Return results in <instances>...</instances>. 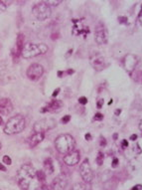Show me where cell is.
<instances>
[{
    "label": "cell",
    "instance_id": "cell-18",
    "mask_svg": "<svg viewBox=\"0 0 142 190\" xmlns=\"http://www.w3.org/2000/svg\"><path fill=\"white\" fill-rule=\"evenodd\" d=\"M16 47L18 50V53L21 54L23 47H24V35H22V34L18 35L17 40H16Z\"/></svg>",
    "mask_w": 142,
    "mask_h": 190
},
{
    "label": "cell",
    "instance_id": "cell-3",
    "mask_svg": "<svg viewBox=\"0 0 142 190\" xmlns=\"http://www.w3.org/2000/svg\"><path fill=\"white\" fill-rule=\"evenodd\" d=\"M26 127V121L21 114L10 118L4 127V132L6 134H16L22 132Z\"/></svg>",
    "mask_w": 142,
    "mask_h": 190
},
{
    "label": "cell",
    "instance_id": "cell-15",
    "mask_svg": "<svg viewBox=\"0 0 142 190\" xmlns=\"http://www.w3.org/2000/svg\"><path fill=\"white\" fill-rule=\"evenodd\" d=\"M63 107V103L62 101H52L50 102L46 107L42 109V113H46V112H55V111H58L61 108Z\"/></svg>",
    "mask_w": 142,
    "mask_h": 190
},
{
    "label": "cell",
    "instance_id": "cell-10",
    "mask_svg": "<svg viewBox=\"0 0 142 190\" xmlns=\"http://www.w3.org/2000/svg\"><path fill=\"white\" fill-rule=\"evenodd\" d=\"M80 151L74 149V151H70L69 153L65 154L64 163L67 164L68 166H74V165H77V164L80 162Z\"/></svg>",
    "mask_w": 142,
    "mask_h": 190
},
{
    "label": "cell",
    "instance_id": "cell-5",
    "mask_svg": "<svg viewBox=\"0 0 142 190\" xmlns=\"http://www.w3.org/2000/svg\"><path fill=\"white\" fill-rule=\"evenodd\" d=\"M32 14L36 19L40 20V21H44V20H47L51 17L52 10H51V7L42 1L34 5L32 8Z\"/></svg>",
    "mask_w": 142,
    "mask_h": 190
},
{
    "label": "cell",
    "instance_id": "cell-20",
    "mask_svg": "<svg viewBox=\"0 0 142 190\" xmlns=\"http://www.w3.org/2000/svg\"><path fill=\"white\" fill-rule=\"evenodd\" d=\"M72 190H90L89 188L87 187V185H85V183H76L75 185L73 186V189Z\"/></svg>",
    "mask_w": 142,
    "mask_h": 190
},
{
    "label": "cell",
    "instance_id": "cell-4",
    "mask_svg": "<svg viewBox=\"0 0 142 190\" xmlns=\"http://www.w3.org/2000/svg\"><path fill=\"white\" fill-rule=\"evenodd\" d=\"M48 50H49L48 45L44 43H40V44L27 43L26 45H24L21 55L25 59H30V58L37 57L39 55L46 54L48 52Z\"/></svg>",
    "mask_w": 142,
    "mask_h": 190
},
{
    "label": "cell",
    "instance_id": "cell-13",
    "mask_svg": "<svg viewBox=\"0 0 142 190\" xmlns=\"http://www.w3.org/2000/svg\"><path fill=\"white\" fill-rule=\"evenodd\" d=\"M90 63H92L93 67L96 70V71H101L103 69L105 68V59L100 56V55H95L92 59H90Z\"/></svg>",
    "mask_w": 142,
    "mask_h": 190
},
{
    "label": "cell",
    "instance_id": "cell-36",
    "mask_svg": "<svg viewBox=\"0 0 142 190\" xmlns=\"http://www.w3.org/2000/svg\"><path fill=\"white\" fill-rule=\"evenodd\" d=\"M0 170H1V171H6L7 168H6V166H4L2 163H0Z\"/></svg>",
    "mask_w": 142,
    "mask_h": 190
},
{
    "label": "cell",
    "instance_id": "cell-43",
    "mask_svg": "<svg viewBox=\"0 0 142 190\" xmlns=\"http://www.w3.org/2000/svg\"><path fill=\"white\" fill-rule=\"evenodd\" d=\"M1 147H2V144H1V142H0V149H1Z\"/></svg>",
    "mask_w": 142,
    "mask_h": 190
},
{
    "label": "cell",
    "instance_id": "cell-31",
    "mask_svg": "<svg viewBox=\"0 0 142 190\" xmlns=\"http://www.w3.org/2000/svg\"><path fill=\"white\" fill-rule=\"evenodd\" d=\"M37 190H50L49 186H47L46 184H42L41 186H40Z\"/></svg>",
    "mask_w": 142,
    "mask_h": 190
},
{
    "label": "cell",
    "instance_id": "cell-12",
    "mask_svg": "<svg viewBox=\"0 0 142 190\" xmlns=\"http://www.w3.org/2000/svg\"><path fill=\"white\" fill-rule=\"evenodd\" d=\"M13 111V104L9 99L2 98L0 99V114H8Z\"/></svg>",
    "mask_w": 142,
    "mask_h": 190
},
{
    "label": "cell",
    "instance_id": "cell-6",
    "mask_svg": "<svg viewBox=\"0 0 142 190\" xmlns=\"http://www.w3.org/2000/svg\"><path fill=\"white\" fill-rule=\"evenodd\" d=\"M80 176H82L83 180L85 183H90L93 181L94 179V172H93V169L92 166H90L89 159H85V160L80 163Z\"/></svg>",
    "mask_w": 142,
    "mask_h": 190
},
{
    "label": "cell",
    "instance_id": "cell-29",
    "mask_svg": "<svg viewBox=\"0 0 142 190\" xmlns=\"http://www.w3.org/2000/svg\"><path fill=\"white\" fill-rule=\"evenodd\" d=\"M70 121H71V117H70V116H65V117H63V118H62V123H68Z\"/></svg>",
    "mask_w": 142,
    "mask_h": 190
},
{
    "label": "cell",
    "instance_id": "cell-21",
    "mask_svg": "<svg viewBox=\"0 0 142 190\" xmlns=\"http://www.w3.org/2000/svg\"><path fill=\"white\" fill-rule=\"evenodd\" d=\"M11 3H12V1H5V0H0V11H5V10L7 9V7Z\"/></svg>",
    "mask_w": 142,
    "mask_h": 190
},
{
    "label": "cell",
    "instance_id": "cell-38",
    "mask_svg": "<svg viewBox=\"0 0 142 190\" xmlns=\"http://www.w3.org/2000/svg\"><path fill=\"white\" fill-rule=\"evenodd\" d=\"M59 92H60V89H57V90H56V91L53 93V97H57V96H58V94H59Z\"/></svg>",
    "mask_w": 142,
    "mask_h": 190
},
{
    "label": "cell",
    "instance_id": "cell-9",
    "mask_svg": "<svg viewBox=\"0 0 142 190\" xmlns=\"http://www.w3.org/2000/svg\"><path fill=\"white\" fill-rule=\"evenodd\" d=\"M94 38L95 42L98 45H104L108 43V31L103 24H98L95 27Z\"/></svg>",
    "mask_w": 142,
    "mask_h": 190
},
{
    "label": "cell",
    "instance_id": "cell-39",
    "mask_svg": "<svg viewBox=\"0 0 142 190\" xmlns=\"http://www.w3.org/2000/svg\"><path fill=\"white\" fill-rule=\"evenodd\" d=\"M85 139H87V141H90V139H92V137H90V134L89 133H87L85 134Z\"/></svg>",
    "mask_w": 142,
    "mask_h": 190
},
{
    "label": "cell",
    "instance_id": "cell-24",
    "mask_svg": "<svg viewBox=\"0 0 142 190\" xmlns=\"http://www.w3.org/2000/svg\"><path fill=\"white\" fill-rule=\"evenodd\" d=\"M112 184H116V182L114 180H109V181H106L104 183V185H109V187H106L105 190H115L116 186H112Z\"/></svg>",
    "mask_w": 142,
    "mask_h": 190
},
{
    "label": "cell",
    "instance_id": "cell-32",
    "mask_svg": "<svg viewBox=\"0 0 142 190\" xmlns=\"http://www.w3.org/2000/svg\"><path fill=\"white\" fill-rule=\"evenodd\" d=\"M103 100H99V101L98 102V104H96V107H98V109H101L103 106Z\"/></svg>",
    "mask_w": 142,
    "mask_h": 190
},
{
    "label": "cell",
    "instance_id": "cell-23",
    "mask_svg": "<svg viewBox=\"0 0 142 190\" xmlns=\"http://www.w3.org/2000/svg\"><path fill=\"white\" fill-rule=\"evenodd\" d=\"M96 163L98 164V165H103V160H104V155H103V152H98V157H96Z\"/></svg>",
    "mask_w": 142,
    "mask_h": 190
},
{
    "label": "cell",
    "instance_id": "cell-33",
    "mask_svg": "<svg viewBox=\"0 0 142 190\" xmlns=\"http://www.w3.org/2000/svg\"><path fill=\"white\" fill-rule=\"evenodd\" d=\"M121 146H122V148H126L128 146V142H127L126 139H123V141H122V142H121Z\"/></svg>",
    "mask_w": 142,
    "mask_h": 190
},
{
    "label": "cell",
    "instance_id": "cell-25",
    "mask_svg": "<svg viewBox=\"0 0 142 190\" xmlns=\"http://www.w3.org/2000/svg\"><path fill=\"white\" fill-rule=\"evenodd\" d=\"M3 162L6 164V165H11L12 160H11V158H10L8 155H4L3 156Z\"/></svg>",
    "mask_w": 142,
    "mask_h": 190
},
{
    "label": "cell",
    "instance_id": "cell-1",
    "mask_svg": "<svg viewBox=\"0 0 142 190\" xmlns=\"http://www.w3.org/2000/svg\"><path fill=\"white\" fill-rule=\"evenodd\" d=\"M36 169L31 164H23L18 169L17 181L22 190H32L36 188L38 179L36 176Z\"/></svg>",
    "mask_w": 142,
    "mask_h": 190
},
{
    "label": "cell",
    "instance_id": "cell-7",
    "mask_svg": "<svg viewBox=\"0 0 142 190\" xmlns=\"http://www.w3.org/2000/svg\"><path fill=\"white\" fill-rule=\"evenodd\" d=\"M56 126V122L53 118H44L40 119L34 123L33 131L35 132H45L49 129L53 128Z\"/></svg>",
    "mask_w": 142,
    "mask_h": 190
},
{
    "label": "cell",
    "instance_id": "cell-40",
    "mask_svg": "<svg viewBox=\"0 0 142 190\" xmlns=\"http://www.w3.org/2000/svg\"><path fill=\"white\" fill-rule=\"evenodd\" d=\"M120 113H121V109H115V114H116V116L120 114Z\"/></svg>",
    "mask_w": 142,
    "mask_h": 190
},
{
    "label": "cell",
    "instance_id": "cell-42",
    "mask_svg": "<svg viewBox=\"0 0 142 190\" xmlns=\"http://www.w3.org/2000/svg\"><path fill=\"white\" fill-rule=\"evenodd\" d=\"M113 137H114V139H116V138H117V133H114Z\"/></svg>",
    "mask_w": 142,
    "mask_h": 190
},
{
    "label": "cell",
    "instance_id": "cell-11",
    "mask_svg": "<svg viewBox=\"0 0 142 190\" xmlns=\"http://www.w3.org/2000/svg\"><path fill=\"white\" fill-rule=\"evenodd\" d=\"M68 185V179L64 174L58 175L53 179L52 182V189L53 190H66Z\"/></svg>",
    "mask_w": 142,
    "mask_h": 190
},
{
    "label": "cell",
    "instance_id": "cell-41",
    "mask_svg": "<svg viewBox=\"0 0 142 190\" xmlns=\"http://www.w3.org/2000/svg\"><path fill=\"white\" fill-rule=\"evenodd\" d=\"M139 131L141 132V133H142V119H140V122H139Z\"/></svg>",
    "mask_w": 142,
    "mask_h": 190
},
{
    "label": "cell",
    "instance_id": "cell-28",
    "mask_svg": "<svg viewBox=\"0 0 142 190\" xmlns=\"http://www.w3.org/2000/svg\"><path fill=\"white\" fill-rule=\"evenodd\" d=\"M79 103L82 104H85L88 103V99L85 98V97H80V98L79 99Z\"/></svg>",
    "mask_w": 142,
    "mask_h": 190
},
{
    "label": "cell",
    "instance_id": "cell-27",
    "mask_svg": "<svg viewBox=\"0 0 142 190\" xmlns=\"http://www.w3.org/2000/svg\"><path fill=\"white\" fill-rule=\"evenodd\" d=\"M103 118V114H100V113H96L94 114V119H96V121H101V119Z\"/></svg>",
    "mask_w": 142,
    "mask_h": 190
},
{
    "label": "cell",
    "instance_id": "cell-34",
    "mask_svg": "<svg viewBox=\"0 0 142 190\" xmlns=\"http://www.w3.org/2000/svg\"><path fill=\"white\" fill-rule=\"evenodd\" d=\"M118 163H119L118 159L117 158H113V160H112V167H116V166L118 165Z\"/></svg>",
    "mask_w": 142,
    "mask_h": 190
},
{
    "label": "cell",
    "instance_id": "cell-37",
    "mask_svg": "<svg viewBox=\"0 0 142 190\" xmlns=\"http://www.w3.org/2000/svg\"><path fill=\"white\" fill-rule=\"evenodd\" d=\"M137 139V136L136 134H132V136L130 137V141H136Z\"/></svg>",
    "mask_w": 142,
    "mask_h": 190
},
{
    "label": "cell",
    "instance_id": "cell-30",
    "mask_svg": "<svg viewBox=\"0 0 142 190\" xmlns=\"http://www.w3.org/2000/svg\"><path fill=\"white\" fill-rule=\"evenodd\" d=\"M100 146H106V139L103 137H100Z\"/></svg>",
    "mask_w": 142,
    "mask_h": 190
},
{
    "label": "cell",
    "instance_id": "cell-17",
    "mask_svg": "<svg viewBox=\"0 0 142 190\" xmlns=\"http://www.w3.org/2000/svg\"><path fill=\"white\" fill-rule=\"evenodd\" d=\"M44 169H45L44 172L48 174V175H51V174L54 173L55 168H54V164L51 158H47L46 160L44 161Z\"/></svg>",
    "mask_w": 142,
    "mask_h": 190
},
{
    "label": "cell",
    "instance_id": "cell-26",
    "mask_svg": "<svg viewBox=\"0 0 142 190\" xmlns=\"http://www.w3.org/2000/svg\"><path fill=\"white\" fill-rule=\"evenodd\" d=\"M118 21H119V23H121V24H127L128 19H127V17L120 16V17H118Z\"/></svg>",
    "mask_w": 142,
    "mask_h": 190
},
{
    "label": "cell",
    "instance_id": "cell-35",
    "mask_svg": "<svg viewBox=\"0 0 142 190\" xmlns=\"http://www.w3.org/2000/svg\"><path fill=\"white\" fill-rule=\"evenodd\" d=\"M131 190H142V185L141 184H137V185H135L131 188Z\"/></svg>",
    "mask_w": 142,
    "mask_h": 190
},
{
    "label": "cell",
    "instance_id": "cell-16",
    "mask_svg": "<svg viewBox=\"0 0 142 190\" xmlns=\"http://www.w3.org/2000/svg\"><path fill=\"white\" fill-rule=\"evenodd\" d=\"M136 61H137V59H136V57L133 56V55H128L127 57H125V60H124L125 69L127 70L128 72L133 71L136 67Z\"/></svg>",
    "mask_w": 142,
    "mask_h": 190
},
{
    "label": "cell",
    "instance_id": "cell-8",
    "mask_svg": "<svg viewBox=\"0 0 142 190\" xmlns=\"http://www.w3.org/2000/svg\"><path fill=\"white\" fill-rule=\"evenodd\" d=\"M44 75V68L42 65L34 63L30 65L29 68L27 69V77L31 80V81H38L39 79H41Z\"/></svg>",
    "mask_w": 142,
    "mask_h": 190
},
{
    "label": "cell",
    "instance_id": "cell-22",
    "mask_svg": "<svg viewBox=\"0 0 142 190\" xmlns=\"http://www.w3.org/2000/svg\"><path fill=\"white\" fill-rule=\"evenodd\" d=\"M44 2L46 3L49 7H56V6H58L59 4L62 3L61 0H48V1H44Z\"/></svg>",
    "mask_w": 142,
    "mask_h": 190
},
{
    "label": "cell",
    "instance_id": "cell-19",
    "mask_svg": "<svg viewBox=\"0 0 142 190\" xmlns=\"http://www.w3.org/2000/svg\"><path fill=\"white\" fill-rule=\"evenodd\" d=\"M36 176H37V179H38V181H39V182L44 183L45 181H46V176H47V174L45 173L44 171H42V170L37 171V172H36Z\"/></svg>",
    "mask_w": 142,
    "mask_h": 190
},
{
    "label": "cell",
    "instance_id": "cell-2",
    "mask_svg": "<svg viewBox=\"0 0 142 190\" xmlns=\"http://www.w3.org/2000/svg\"><path fill=\"white\" fill-rule=\"evenodd\" d=\"M76 146L75 138L69 133H64L55 139V147L61 154H67L74 151Z\"/></svg>",
    "mask_w": 142,
    "mask_h": 190
},
{
    "label": "cell",
    "instance_id": "cell-14",
    "mask_svg": "<svg viewBox=\"0 0 142 190\" xmlns=\"http://www.w3.org/2000/svg\"><path fill=\"white\" fill-rule=\"evenodd\" d=\"M45 137L44 132H34L29 138V146L30 147H35L37 146L39 143H41L43 141V139Z\"/></svg>",
    "mask_w": 142,
    "mask_h": 190
}]
</instances>
